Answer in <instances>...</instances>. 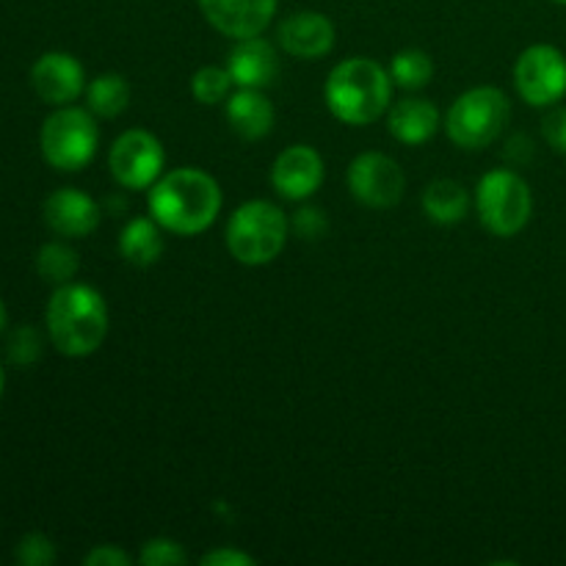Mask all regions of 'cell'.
<instances>
[{
    "label": "cell",
    "instance_id": "cell-1",
    "mask_svg": "<svg viewBox=\"0 0 566 566\" xmlns=\"http://www.w3.org/2000/svg\"><path fill=\"white\" fill-rule=\"evenodd\" d=\"M221 210V188L208 171L182 169L169 171L153 182L149 213L164 230L175 235H197L216 221Z\"/></svg>",
    "mask_w": 566,
    "mask_h": 566
},
{
    "label": "cell",
    "instance_id": "cell-2",
    "mask_svg": "<svg viewBox=\"0 0 566 566\" xmlns=\"http://www.w3.org/2000/svg\"><path fill=\"white\" fill-rule=\"evenodd\" d=\"M44 324L50 340L64 357H88L108 335V307L92 285L66 282L50 296Z\"/></svg>",
    "mask_w": 566,
    "mask_h": 566
},
{
    "label": "cell",
    "instance_id": "cell-3",
    "mask_svg": "<svg viewBox=\"0 0 566 566\" xmlns=\"http://www.w3.org/2000/svg\"><path fill=\"white\" fill-rule=\"evenodd\" d=\"M392 77L370 59L340 61L326 77L324 97L346 125H370L390 105Z\"/></svg>",
    "mask_w": 566,
    "mask_h": 566
},
{
    "label": "cell",
    "instance_id": "cell-4",
    "mask_svg": "<svg viewBox=\"0 0 566 566\" xmlns=\"http://www.w3.org/2000/svg\"><path fill=\"white\" fill-rule=\"evenodd\" d=\"M287 241V219L265 199L241 205L227 224V247L243 265H265L280 258Z\"/></svg>",
    "mask_w": 566,
    "mask_h": 566
},
{
    "label": "cell",
    "instance_id": "cell-5",
    "mask_svg": "<svg viewBox=\"0 0 566 566\" xmlns=\"http://www.w3.org/2000/svg\"><path fill=\"white\" fill-rule=\"evenodd\" d=\"M475 208L479 219L492 235L512 238L531 221L534 197L517 171L492 169L486 171L475 188Z\"/></svg>",
    "mask_w": 566,
    "mask_h": 566
},
{
    "label": "cell",
    "instance_id": "cell-6",
    "mask_svg": "<svg viewBox=\"0 0 566 566\" xmlns=\"http://www.w3.org/2000/svg\"><path fill=\"white\" fill-rule=\"evenodd\" d=\"M509 114H512V105L501 88H470L448 111V136L462 149H484L506 130Z\"/></svg>",
    "mask_w": 566,
    "mask_h": 566
},
{
    "label": "cell",
    "instance_id": "cell-7",
    "mask_svg": "<svg viewBox=\"0 0 566 566\" xmlns=\"http://www.w3.org/2000/svg\"><path fill=\"white\" fill-rule=\"evenodd\" d=\"M97 144L99 130L94 116L72 105H61L55 114H50L39 133L44 160L59 171H81L83 166L92 164Z\"/></svg>",
    "mask_w": 566,
    "mask_h": 566
},
{
    "label": "cell",
    "instance_id": "cell-8",
    "mask_svg": "<svg viewBox=\"0 0 566 566\" xmlns=\"http://www.w3.org/2000/svg\"><path fill=\"white\" fill-rule=\"evenodd\" d=\"M514 83L525 103L545 108L566 94V59L553 44H534L514 66Z\"/></svg>",
    "mask_w": 566,
    "mask_h": 566
},
{
    "label": "cell",
    "instance_id": "cell-9",
    "mask_svg": "<svg viewBox=\"0 0 566 566\" xmlns=\"http://www.w3.org/2000/svg\"><path fill=\"white\" fill-rule=\"evenodd\" d=\"M164 147L158 138L147 130H127L114 142L108 155V166L114 180L122 188L142 191L149 188L164 171Z\"/></svg>",
    "mask_w": 566,
    "mask_h": 566
},
{
    "label": "cell",
    "instance_id": "cell-10",
    "mask_svg": "<svg viewBox=\"0 0 566 566\" xmlns=\"http://www.w3.org/2000/svg\"><path fill=\"white\" fill-rule=\"evenodd\" d=\"M348 191L365 208L387 210L401 202L407 177L401 166L381 153H363L348 166Z\"/></svg>",
    "mask_w": 566,
    "mask_h": 566
},
{
    "label": "cell",
    "instance_id": "cell-11",
    "mask_svg": "<svg viewBox=\"0 0 566 566\" xmlns=\"http://www.w3.org/2000/svg\"><path fill=\"white\" fill-rule=\"evenodd\" d=\"M280 0H199L205 20L230 39L260 36L271 25Z\"/></svg>",
    "mask_w": 566,
    "mask_h": 566
},
{
    "label": "cell",
    "instance_id": "cell-12",
    "mask_svg": "<svg viewBox=\"0 0 566 566\" xmlns=\"http://www.w3.org/2000/svg\"><path fill=\"white\" fill-rule=\"evenodd\" d=\"M271 182L282 199L302 202L313 197L324 182V160L307 144H293L285 153L276 155L271 166Z\"/></svg>",
    "mask_w": 566,
    "mask_h": 566
},
{
    "label": "cell",
    "instance_id": "cell-13",
    "mask_svg": "<svg viewBox=\"0 0 566 566\" xmlns=\"http://www.w3.org/2000/svg\"><path fill=\"white\" fill-rule=\"evenodd\" d=\"M31 86L39 99L48 105H70L86 88V75L75 55L70 53H44L31 66Z\"/></svg>",
    "mask_w": 566,
    "mask_h": 566
},
{
    "label": "cell",
    "instance_id": "cell-14",
    "mask_svg": "<svg viewBox=\"0 0 566 566\" xmlns=\"http://www.w3.org/2000/svg\"><path fill=\"white\" fill-rule=\"evenodd\" d=\"M44 224L61 238H86L99 227V205L77 188H59L44 199Z\"/></svg>",
    "mask_w": 566,
    "mask_h": 566
},
{
    "label": "cell",
    "instance_id": "cell-15",
    "mask_svg": "<svg viewBox=\"0 0 566 566\" xmlns=\"http://www.w3.org/2000/svg\"><path fill=\"white\" fill-rule=\"evenodd\" d=\"M276 39L293 59H324L335 48V25L318 11H296L276 31Z\"/></svg>",
    "mask_w": 566,
    "mask_h": 566
},
{
    "label": "cell",
    "instance_id": "cell-16",
    "mask_svg": "<svg viewBox=\"0 0 566 566\" xmlns=\"http://www.w3.org/2000/svg\"><path fill=\"white\" fill-rule=\"evenodd\" d=\"M232 83L241 88H265L280 75V59L274 44L260 36L238 39L235 50L230 53Z\"/></svg>",
    "mask_w": 566,
    "mask_h": 566
},
{
    "label": "cell",
    "instance_id": "cell-17",
    "mask_svg": "<svg viewBox=\"0 0 566 566\" xmlns=\"http://www.w3.org/2000/svg\"><path fill=\"white\" fill-rule=\"evenodd\" d=\"M227 122L241 138L258 142L274 127V105L260 88H241L227 99Z\"/></svg>",
    "mask_w": 566,
    "mask_h": 566
},
{
    "label": "cell",
    "instance_id": "cell-18",
    "mask_svg": "<svg viewBox=\"0 0 566 566\" xmlns=\"http://www.w3.org/2000/svg\"><path fill=\"white\" fill-rule=\"evenodd\" d=\"M387 127L401 144H426L440 130V111L429 99L407 97L390 111Z\"/></svg>",
    "mask_w": 566,
    "mask_h": 566
},
{
    "label": "cell",
    "instance_id": "cell-19",
    "mask_svg": "<svg viewBox=\"0 0 566 566\" xmlns=\"http://www.w3.org/2000/svg\"><path fill=\"white\" fill-rule=\"evenodd\" d=\"M119 252L130 265L147 269L155 265L164 254V235H160V224L155 219H133L125 224L119 235Z\"/></svg>",
    "mask_w": 566,
    "mask_h": 566
},
{
    "label": "cell",
    "instance_id": "cell-20",
    "mask_svg": "<svg viewBox=\"0 0 566 566\" xmlns=\"http://www.w3.org/2000/svg\"><path fill=\"white\" fill-rule=\"evenodd\" d=\"M470 197L457 180H434L423 193V210L434 224H457L468 216Z\"/></svg>",
    "mask_w": 566,
    "mask_h": 566
},
{
    "label": "cell",
    "instance_id": "cell-21",
    "mask_svg": "<svg viewBox=\"0 0 566 566\" xmlns=\"http://www.w3.org/2000/svg\"><path fill=\"white\" fill-rule=\"evenodd\" d=\"M86 99L88 111L97 116H105V119H114L122 111L130 105V86L122 75L116 72H105V75H97L86 86Z\"/></svg>",
    "mask_w": 566,
    "mask_h": 566
},
{
    "label": "cell",
    "instance_id": "cell-22",
    "mask_svg": "<svg viewBox=\"0 0 566 566\" xmlns=\"http://www.w3.org/2000/svg\"><path fill=\"white\" fill-rule=\"evenodd\" d=\"M77 269H81L77 252L66 243H44L36 252V274L50 285H66V282L75 280Z\"/></svg>",
    "mask_w": 566,
    "mask_h": 566
},
{
    "label": "cell",
    "instance_id": "cell-23",
    "mask_svg": "<svg viewBox=\"0 0 566 566\" xmlns=\"http://www.w3.org/2000/svg\"><path fill=\"white\" fill-rule=\"evenodd\" d=\"M390 77L401 88H423L434 77V61L423 50H401L392 59Z\"/></svg>",
    "mask_w": 566,
    "mask_h": 566
},
{
    "label": "cell",
    "instance_id": "cell-24",
    "mask_svg": "<svg viewBox=\"0 0 566 566\" xmlns=\"http://www.w3.org/2000/svg\"><path fill=\"white\" fill-rule=\"evenodd\" d=\"M39 357H42V335H39L36 326H17L6 343V359L14 368H31L39 363Z\"/></svg>",
    "mask_w": 566,
    "mask_h": 566
},
{
    "label": "cell",
    "instance_id": "cell-25",
    "mask_svg": "<svg viewBox=\"0 0 566 566\" xmlns=\"http://www.w3.org/2000/svg\"><path fill=\"white\" fill-rule=\"evenodd\" d=\"M230 86V70H219V66H202V70L191 77V94L202 105H216L221 103V99H227Z\"/></svg>",
    "mask_w": 566,
    "mask_h": 566
},
{
    "label": "cell",
    "instance_id": "cell-26",
    "mask_svg": "<svg viewBox=\"0 0 566 566\" xmlns=\"http://www.w3.org/2000/svg\"><path fill=\"white\" fill-rule=\"evenodd\" d=\"M17 564L22 566H50L55 562V545L44 534H25L14 547Z\"/></svg>",
    "mask_w": 566,
    "mask_h": 566
},
{
    "label": "cell",
    "instance_id": "cell-27",
    "mask_svg": "<svg viewBox=\"0 0 566 566\" xmlns=\"http://www.w3.org/2000/svg\"><path fill=\"white\" fill-rule=\"evenodd\" d=\"M138 562L144 566H182L188 562V556L175 539H149L147 545L142 547Z\"/></svg>",
    "mask_w": 566,
    "mask_h": 566
},
{
    "label": "cell",
    "instance_id": "cell-28",
    "mask_svg": "<svg viewBox=\"0 0 566 566\" xmlns=\"http://www.w3.org/2000/svg\"><path fill=\"white\" fill-rule=\"evenodd\" d=\"M542 133L556 153L566 155V108H553L542 122Z\"/></svg>",
    "mask_w": 566,
    "mask_h": 566
},
{
    "label": "cell",
    "instance_id": "cell-29",
    "mask_svg": "<svg viewBox=\"0 0 566 566\" xmlns=\"http://www.w3.org/2000/svg\"><path fill=\"white\" fill-rule=\"evenodd\" d=\"M293 227H296V232L302 238H321L326 230V219L318 208H304L293 219Z\"/></svg>",
    "mask_w": 566,
    "mask_h": 566
},
{
    "label": "cell",
    "instance_id": "cell-30",
    "mask_svg": "<svg viewBox=\"0 0 566 566\" xmlns=\"http://www.w3.org/2000/svg\"><path fill=\"white\" fill-rule=\"evenodd\" d=\"M86 566H127L130 564V556L125 551H119L116 545H99L94 547L92 553H86L83 558Z\"/></svg>",
    "mask_w": 566,
    "mask_h": 566
},
{
    "label": "cell",
    "instance_id": "cell-31",
    "mask_svg": "<svg viewBox=\"0 0 566 566\" xmlns=\"http://www.w3.org/2000/svg\"><path fill=\"white\" fill-rule=\"evenodd\" d=\"M205 566H254V558L247 556L241 551H232V547H224V551H213L202 558Z\"/></svg>",
    "mask_w": 566,
    "mask_h": 566
},
{
    "label": "cell",
    "instance_id": "cell-32",
    "mask_svg": "<svg viewBox=\"0 0 566 566\" xmlns=\"http://www.w3.org/2000/svg\"><path fill=\"white\" fill-rule=\"evenodd\" d=\"M6 324H9V313H6V304L3 298H0V332L6 329Z\"/></svg>",
    "mask_w": 566,
    "mask_h": 566
},
{
    "label": "cell",
    "instance_id": "cell-33",
    "mask_svg": "<svg viewBox=\"0 0 566 566\" xmlns=\"http://www.w3.org/2000/svg\"><path fill=\"white\" fill-rule=\"evenodd\" d=\"M3 390H6V370L3 365H0V398H3Z\"/></svg>",
    "mask_w": 566,
    "mask_h": 566
},
{
    "label": "cell",
    "instance_id": "cell-34",
    "mask_svg": "<svg viewBox=\"0 0 566 566\" xmlns=\"http://www.w3.org/2000/svg\"><path fill=\"white\" fill-rule=\"evenodd\" d=\"M553 3H562V6H566V0H553Z\"/></svg>",
    "mask_w": 566,
    "mask_h": 566
}]
</instances>
